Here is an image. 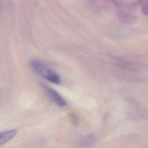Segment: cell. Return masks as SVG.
Segmentation results:
<instances>
[{
	"label": "cell",
	"instance_id": "3",
	"mask_svg": "<svg viewBox=\"0 0 148 148\" xmlns=\"http://www.w3.org/2000/svg\"><path fill=\"white\" fill-rule=\"evenodd\" d=\"M18 130L16 129L0 132V146L10 141L16 136Z\"/></svg>",
	"mask_w": 148,
	"mask_h": 148
},
{
	"label": "cell",
	"instance_id": "2",
	"mask_svg": "<svg viewBox=\"0 0 148 148\" xmlns=\"http://www.w3.org/2000/svg\"><path fill=\"white\" fill-rule=\"evenodd\" d=\"M42 86L45 90L47 92L48 94L50 95V97L58 105L62 107L66 105V102L65 100L55 90L46 85L43 84Z\"/></svg>",
	"mask_w": 148,
	"mask_h": 148
},
{
	"label": "cell",
	"instance_id": "1",
	"mask_svg": "<svg viewBox=\"0 0 148 148\" xmlns=\"http://www.w3.org/2000/svg\"><path fill=\"white\" fill-rule=\"evenodd\" d=\"M31 66L37 74L46 80L56 84L60 83L61 79L59 75L55 71L44 63L36 60H33L31 61Z\"/></svg>",
	"mask_w": 148,
	"mask_h": 148
}]
</instances>
